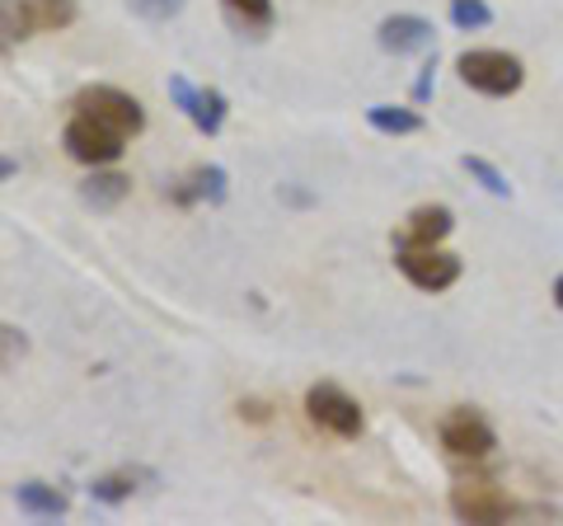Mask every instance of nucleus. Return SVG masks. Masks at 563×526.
<instances>
[{"label": "nucleus", "instance_id": "nucleus-1", "mask_svg": "<svg viewBox=\"0 0 563 526\" xmlns=\"http://www.w3.org/2000/svg\"><path fill=\"white\" fill-rule=\"evenodd\" d=\"M455 72L470 90H479L488 99H507L521 90L526 80V66L512 57V52H498V47H474V52H461V62H455Z\"/></svg>", "mask_w": 563, "mask_h": 526}, {"label": "nucleus", "instance_id": "nucleus-2", "mask_svg": "<svg viewBox=\"0 0 563 526\" xmlns=\"http://www.w3.org/2000/svg\"><path fill=\"white\" fill-rule=\"evenodd\" d=\"M306 414H310V424L320 428V432L343 437V442H352V437H362V428H366L362 405L343 391V385H333V381L310 385V391H306Z\"/></svg>", "mask_w": 563, "mask_h": 526}, {"label": "nucleus", "instance_id": "nucleus-3", "mask_svg": "<svg viewBox=\"0 0 563 526\" xmlns=\"http://www.w3.org/2000/svg\"><path fill=\"white\" fill-rule=\"evenodd\" d=\"M70 109L99 118L103 128H113L122 136H136L141 128H146L141 99H132L128 90H118V85H85V90H76V99H70Z\"/></svg>", "mask_w": 563, "mask_h": 526}, {"label": "nucleus", "instance_id": "nucleus-4", "mask_svg": "<svg viewBox=\"0 0 563 526\" xmlns=\"http://www.w3.org/2000/svg\"><path fill=\"white\" fill-rule=\"evenodd\" d=\"M122 142H128V136L113 132V128H103V122L90 118V113H76L66 122V132H62L66 155H70V161H80V165H90V169L122 161Z\"/></svg>", "mask_w": 563, "mask_h": 526}, {"label": "nucleus", "instance_id": "nucleus-5", "mask_svg": "<svg viewBox=\"0 0 563 526\" xmlns=\"http://www.w3.org/2000/svg\"><path fill=\"white\" fill-rule=\"evenodd\" d=\"M395 263L418 292H446L461 283V259L437 250V244H399Z\"/></svg>", "mask_w": 563, "mask_h": 526}, {"label": "nucleus", "instance_id": "nucleus-6", "mask_svg": "<svg viewBox=\"0 0 563 526\" xmlns=\"http://www.w3.org/2000/svg\"><path fill=\"white\" fill-rule=\"evenodd\" d=\"M442 447L461 461H484L498 447V432L488 428V418L479 409H451L442 418Z\"/></svg>", "mask_w": 563, "mask_h": 526}, {"label": "nucleus", "instance_id": "nucleus-7", "mask_svg": "<svg viewBox=\"0 0 563 526\" xmlns=\"http://www.w3.org/2000/svg\"><path fill=\"white\" fill-rule=\"evenodd\" d=\"M169 99L188 113V122L202 136H217L225 128V113H231V103H225L221 90H211V85H192L188 76H169Z\"/></svg>", "mask_w": 563, "mask_h": 526}, {"label": "nucleus", "instance_id": "nucleus-8", "mask_svg": "<svg viewBox=\"0 0 563 526\" xmlns=\"http://www.w3.org/2000/svg\"><path fill=\"white\" fill-rule=\"evenodd\" d=\"M451 513L461 517V522H507V517H517L521 507L507 498L498 484H488V480H465V484L451 489Z\"/></svg>", "mask_w": 563, "mask_h": 526}, {"label": "nucleus", "instance_id": "nucleus-9", "mask_svg": "<svg viewBox=\"0 0 563 526\" xmlns=\"http://www.w3.org/2000/svg\"><path fill=\"white\" fill-rule=\"evenodd\" d=\"M376 39L385 52H395V57H404V52H422V47H432V24L422 20V14H390L380 29H376Z\"/></svg>", "mask_w": 563, "mask_h": 526}, {"label": "nucleus", "instance_id": "nucleus-10", "mask_svg": "<svg viewBox=\"0 0 563 526\" xmlns=\"http://www.w3.org/2000/svg\"><path fill=\"white\" fill-rule=\"evenodd\" d=\"M451 231H455L451 207L428 202V207H413V212H409V226H404V235L395 244H442Z\"/></svg>", "mask_w": 563, "mask_h": 526}, {"label": "nucleus", "instance_id": "nucleus-11", "mask_svg": "<svg viewBox=\"0 0 563 526\" xmlns=\"http://www.w3.org/2000/svg\"><path fill=\"white\" fill-rule=\"evenodd\" d=\"M225 184H231V174H225L221 165H198L179 188H169V198L179 207H192V202L217 207V202H225Z\"/></svg>", "mask_w": 563, "mask_h": 526}, {"label": "nucleus", "instance_id": "nucleus-12", "mask_svg": "<svg viewBox=\"0 0 563 526\" xmlns=\"http://www.w3.org/2000/svg\"><path fill=\"white\" fill-rule=\"evenodd\" d=\"M128 193H132V179H128V174H118V169H103V165H99L90 179L80 184V202H85V207H95V212H113V207L128 198Z\"/></svg>", "mask_w": 563, "mask_h": 526}, {"label": "nucleus", "instance_id": "nucleus-13", "mask_svg": "<svg viewBox=\"0 0 563 526\" xmlns=\"http://www.w3.org/2000/svg\"><path fill=\"white\" fill-rule=\"evenodd\" d=\"M14 503H20V513H29V517H66L70 513V498L57 484H43V480H24L14 489Z\"/></svg>", "mask_w": 563, "mask_h": 526}, {"label": "nucleus", "instance_id": "nucleus-14", "mask_svg": "<svg viewBox=\"0 0 563 526\" xmlns=\"http://www.w3.org/2000/svg\"><path fill=\"white\" fill-rule=\"evenodd\" d=\"M225 20H231L240 33H268L273 29V0H221Z\"/></svg>", "mask_w": 563, "mask_h": 526}, {"label": "nucleus", "instance_id": "nucleus-15", "mask_svg": "<svg viewBox=\"0 0 563 526\" xmlns=\"http://www.w3.org/2000/svg\"><path fill=\"white\" fill-rule=\"evenodd\" d=\"M24 6V14H29V24H33V33L38 29H70L76 24V0H20Z\"/></svg>", "mask_w": 563, "mask_h": 526}, {"label": "nucleus", "instance_id": "nucleus-16", "mask_svg": "<svg viewBox=\"0 0 563 526\" xmlns=\"http://www.w3.org/2000/svg\"><path fill=\"white\" fill-rule=\"evenodd\" d=\"M366 122L385 136H409V132H422V113L413 109H395V103H372L366 109Z\"/></svg>", "mask_w": 563, "mask_h": 526}, {"label": "nucleus", "instance_id": "nucleus-17", "mask_svg": "<svg viewBox=\"0 0 563 526\" xmlns=\"http://www.w3.org/2000/svg\"><path fill=\"white\" fill-rule=\"evenodd\" d=\"M136 494V475H132V470H113V475H99L95 484H90V498L95 503H128Z\"/></svg>", "mask_w": 563, "mask_h": 526}, {"label": "nucleus", "instance_id": "nucleus-18", "mask_svg": "<svg viewBox=\"0 0 563 526\" xmlns=\"http://www.w3.org/2000/svg\"><path fill=\"white\" fill-rule=\"evenodd\" d=\"M29 33H33V24H29L20 0H0V52H5L10 43H24Z\"/></svg>", "mask_w": 563, "mask_h": 526}, {"label": "nucleus", "instance_id": "nucleus-19", "mask_svg": "<svg viewBox=\"0 0 563 526\" xmlns=\"http://www.w3.org/2000/svg\"><path fill=\"white\" fill-rule=\"evenodd\" d=\"M461 165H465L470 179H479L484 193H493V198H512V184H507V174H503V169H493L488 161H479V155H465Z\"/></svg>", "mask_w": 563, "mask_h": 526}, {"label": "nucleus", "instance_id": "nucleus-20", "mask_svg": "<svg viewBox=\"0 0 563 526\" xmlns=\"http://www.w3.org/2000/svg\"><path fill=\"white\" fill-rule=\"evenodd\" d=\"M451 24L455 29H488L493 10L484 6V0H451Z\"/></svg>", "mask_w": 563, "mask_h": 526}, {"label": "nucleus", "instance_id": "nucleus-21", "mask_svg": "<svg viewBox=\"0 0 563 526\" xmlns=\"http://www.w3.org/2000/svg\"><path fill=\"white\" fill-rule=\"evenodd\" d=\"M24 353H29V335H24V329L0 325V372H5V366H14Z\"/></svg>", "mask_w": 563, "mask_h": 526}, {"label": "nucleus", "instance_id": "nucleus-22", "mask_svg": "<svg viewBox=\"0 0 563 526\" xmlns=\"http://www.w3.org/2000/svg\"><path fill=\"white\" fill-rule=\"evenodd\" d=\"M188 6V0H132V10L141 14V20H151V24H165V20H174Z\"/></svg>", "mask_w": 563, "mask_h": 526}, {"label": "nucleus", "instance_id": "nucleus-23", "mask_svg": "<svg viewBox=\"0 0 563 526\" xmlns=\"http://www.w3.org/2000/svg\"><path fill=\"white\" fill-rule=\"evenodd\" d=\"M432 85H437V62H428V66H422V76H418V85H413V103H428Z\"/></svg>", "mask_w": 563, "mask_h": 526}, {"label": "nucleus", "instance_id": "nucleus-24", "mask_svg": "<svg viewBox=\"0 0 563 526\" xmlns=\"http://www.w3.org/2000/svg\"><path fill=\"white\" fill-rule=\"evenodd\" d=\"M240 418H250V424H268V405H263V399H240Z\"/></svg>", "mask_w": 563, "mask_h": 526}, {"label": "nucleus", "instance_id": "nucleus-25", "mask_svg": "<svg viewBox=\"0 0 563 526\" xmlns=\"http://www.w3.org/2000/svg\"><path fill=\"white\" fill-rule=\"evenodd\" d=\"M14 169H20V165H14L10 155H0V184H5V179H14Z\"/></svg>", "mask_w": 563, "mask_h": 526}, {"label": "nucleus", "instance_id": "nucleus-26", "mask_svg": "<svg viewBox=\"0 0 563 526\" xmlns=\"http://www.w3.org/2000/svg\"><path fill=\"white\" fill-rule=\"evenodd\" d=\"M554 306L563 310V277H559V283H554Z\"/></svg>", "mask_w": 563, "mask_h": 526}]
</instances>
